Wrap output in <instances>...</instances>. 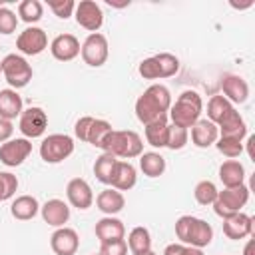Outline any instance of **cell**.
<instances>
[{
	"label": "cell",
	"mask_w": 255,
	"mask_h": 255,
	"mask_svg": "<svg viewBox=\"0 0 255 255\" xmlns=\"http://www.w3.org/2000/svg\"><path fill=\"white\" fill-rule=\"evenodd\" d=\"M163 255H203V251L197 247L183 245V243H169L163 249Z\"/></svg>",
	"instance_id": "41"
},
{
	"label": "cell",
	"mask_w": 255,
	"mask_h": 255,
	"mask_svg": "<svg viewBox=\"0 0 255 255\" xmlns=\"http://www.w3.org/2000/svg\"><path fill=\"white\" fill-rule=\"evenodd\" d=\"M135 183H137L135 167L126 159H118L116 173H114V179H112V187L118 189V191H129Z\"/></svg>",
	"instance_id": "22"
},
{
	"label": "cell",
	"mask_w": 255,
	"mask_h": 255,
	"mask_svg": "<svg viewBox=\"0 0 255 255\" xmlns=\"http://www.w3.org/2000/svg\"><path fill=\"white\" fill-rule=\"evenodd\" d=\"M74 18L78 22V26H82L84 30L88 32H98L104 24V12L100 8L98 2L94 0H82L76 4V10H74Z\"/></svg>",
	"instance_id": "11"
},
{
	"label": "cell",
	"mask_w": 255,
	"mask_h": 255,
	"mask_svg": "<svg viewBox=\"0 0 255 255\" xmlns=\"http://www.w3.org/2000/svg\"><path fill=\"white\" fill-rule=\"evenodd\" d=\"M223 233L225 237L233 239V241H239V239H245L253 233V217L239 211L231 217H225L223 219Z\"/></svg>",
	"instance_id": "16"
},
{
	"label": "cell",
	"mask_w": 255,
	"mask_h": 255,
	"mask_svg": "<svg viewBox=\"0 0 255 255\" xmlns=\"http://www.w3.org/2000/svg\"><path fill=\"white\" fill-rule=\"evenodd\" d=\"M217 191H219V189L215 187L213 181L203 179V181H199V183L195 185L193 197H195V201H197L199 205H213V201H215V197H217Z\"/></svg>",
	"instance_id": "34"
},
{
	"label": "cell",
	"mask_w": 255,
	"mask_h": 255,
	"mask_svg": "<svg viewBox=\"0 0 255 255\" xmlns=\"http://www.w3.org/2000/svg\"><path fill=\"white\" fill-rule=\"evenodd\" d=\"M221 90L223 98L231 104H245L249 98V84L237 74H225L221 78Z\"/></svg>",
	"instance_id": "15"
},
{
	"label": "cell",
	"mask_w": 255,
	"mask_h": 255,
	"mask_svg": "<svg viewBox=\"0 0 255 255\" xmlns=\"http://www.w3.org/2000/svg\"><path fill=\"white\" fill-rule=\"evenodd\" d=\"M18 189V177L10 171H0V201L14 197Z\"/></svg>",
	"instance_id": "37"
},
{
	"label": "cell",
	"mask_w": 255,
	"mask_h": 255,
	"mask_svg": "<svg viewBox=\"0 0 255 255\" xmlns=\"http://www.w3.org/2000/svg\"><path fill=\"white\" fill-rule=\"evenodd\" d=\"M189 141V129H183V128H177V126H171L169 124V129H167V143L165 147L167 149H183Z\"/></svg>",
	"instance_id": "36"
},
{
	"label": "cell",
	"mask_w": 255,
	"mask_h": 255,
	"mask_svg": "<svg viewBox=\"0 0 255 255\" xmlns=\"http://www.w3.org/2000/svg\"><path fill=\"white\" fill-rule=\"evenodd\" d=\"M38 211H40V203L34 195H18L10 205V213L18 221H30L38 215Z\"/></svg>",
	"instance_id": "23"
},
{
	"label": "cell",
	"mask_w": 255,
	"mask_h": 255,
	"mask_svg": "<svg viewBox=\"0 0 255 255\" xmlns=\"http://www.w3.org/2000/svg\"><path fill=\"white\" fill-rule=\"evenodd\" d=\"M151 60H153L155 70H157V80L171 78L179 72V60H177V56H173L169 52L155 54V56H151Z\"/></svg>",
	"instance_id": "32"
},
{
	"label": "cell",
	"mask_w": 255,
	"mask_h": 255,
	"mask_svg": "<svg viewBox=\"0 0 255 255\" xmlns=\"http://www.w3.org/2000/svg\"><path fill=\"white\" fill-rule=\"evenodd\" d=\"M92 122H94V118H92V116H84V118H80V120L76 122V126H74V133H76V137H78L80 141H86Z\"/></svg>",
	"instance_id": "42"
},
{
	"label": "cell",
	"mask_w": 255,
	"mask_h": 255,
	"mask_svg": "<svg viewBox=\"0 0 255 255\" xmlns=\"http://www.w3.org/2000/svg\"><path fill=\"white\" fill-rule=\"evenodd\" d=\"M0 72H2V60H0Z\"/></svg>",
	"instance_id": "46"
},
{
	"label": "cell",
	"mask_w": 255,
	"mask_h": 255,
	"mask_svg": "<svg viewBox=\"0 0 255 255\" xmlns=\"http://www.w3.org/2000/svg\"><path fill=\"white\" fill-rule=\"evenodd\" d=\"M32 153V141L26 137L8 139L0 145V161L6 167H18L26 161V157Z\"/></svg>",
	"instance_id": "10"
},
{
	"label": "cell",
	"mask_w": 255,
	"mask_h": 255,
	"mask_svg": "<svg viewBox=\"0 0 255 255\" xmlns=\"http://www.w3.org/2000/svg\"><path fill=\"white\" fill-rule=\"evenodd\" d=\"M12 133H14V126H12V122L0 118V143L8 141V139L12 137Z\"/></svg>",
	"instance_id": "43"
},
{
	"label": "cell",
	"mask_w": 255,
	"mask_h": 255,
	"mask_svg": "<svg viewBox=\"0 0 255 255\" xmlns=\"http://www.w3.org/2000/svg\"><path fill=\"white\" fill-rule=\"evenodd\" d=\"M2 74L4 80L8 82V86L12 90H20L24 86H28V82L32 80V66L28 64V60L20 54H8L2 60Z\"/></svg>",
	"instance_id": "6"
},
{
	"label": "cell",
	"mask_w": 255,
	"mask_h": 255,
	"mask_svg": "<svg viewBox=\"0 0 255 255\" xmlns=\"http://www.w3.org/2000/svg\"><path fill=\"white\" fill-rule=\"evenodd\" d=\"M247 201H249V187L245 183L237 187H223L221 191H217V197L213 201V211L215 215L225 219L239 213Z\"/></svg>",
	"instance_id": "5"
},
{
	"label": "cell",
	"mask_w": 255,
	"mask_h": 255,
	"mask_svg": "<svg viewBox=\"0 0 255 255\" xmlns=\"http://www.w3.org/2000/svg\"><path fill=\"white\" fill-rule=\"evenodd\" d=\"M50 247L56 255H76L80 247V237L72 227H58L50 237Z\"/></svg>",
	"instance_id": "14"
},
{
	"label": "cell",
	"mask_w": 255,
	"mask_h": 255,
	"mask_svg": "<svg viewBox=\"0 0 255 255\" xmlns=\"http://www.w3.org/2000/svg\"><path fill=\"white\" fill-rule=\"evenodd\" d=\"M48 6L54 12V16H58L62 20H68L76 10V2L74 0H48Z\"/></svg>",
	"instance_id": "38"
},
{
	"label": "cell",
	"mask_w": 255,
	"mask_h": 255,
	"mask_svg": "<svg viewBox=\"0 0 255 255\" xmlns=\"http://www.w3.org/2000/svg\"><path fill=\"white\" fill-rule=\"evenodd\" d=\"M171 108V94L163 84H151L135 100V118L147 126L159 118H165Z\"/></svg>",
	"instance_id": "1"
},
{
	"label": "cell",
	"mask_w": 255,
	"mask_h": 255,
	"mask_svg": "<svg viewBox=\"0 0 255 255\" xmlns=\"http://www.w3.org/2000/svg\"><path fill=\"white\" fill-rule=\"evenodd\" d=\"M80 54H82V60L92 66V68H100L106 64L108 56H110V46H108V38L100 32H94L90 34L84 44L80 46Z\"/></svg>",
	"instance_id": "8"
},
{
	"label": "cell",
	"mask_w": 255,
	"mask_h": 255,
	"mask_svg": "<svg viewBox=\"0 0 255 255\" xmlns=\"http://www.w3.org/2000/svg\"><path fill=\"white\" fill-rule=\"evenodd\" d=\"M219 137V129L215 124H211L209 120H197L193 126H191V143L195 147H209V145H215Z\"/></svg>",
	"instance_id": "20"
},
{
	"label": "cell",
	"mask_w": 255,
	"mask_h": 255,
	"mask_svg": "<svg viewBox=\"0 0 255 255\" xmlns=\"http://www.w3.org/2000/svg\"><path fill=\"white\" fill-rule=\"evenodd\" d=\"M66 197L70 201L72 207H78V209H90L92 203H94V191L90 187V183L82 177H74L68 181L66 185Z\"/></svg>",
	"instance_id": "13"
},
{
	"label": "cell",
	"mask_w": 255,
	"mask_h": 255,
	"mask_svg": "<svg viewBox=\"0 0 255 255\" xmlns=\"http://www.w3.org/2000/svg\"><path fill=\"white\" fill-rule=\"evenodd\" d=\"M18 129L22 131V135L26 139H34L44 135V131L48 129V116L42 108L32 106L28 110H22L20 120H18Z\"/></svg>",
	"instance_id": "9"
},
{
	"label": "cell",
	"mask_w": 255,
	"mask_h": 255,
	"mask_svg": "<svg viewBox=\"0 0 255 255\" xmlns=\"http://www.w3.org/2000/svg\"><path fill=\"white\" fill-rule=\"evenodd\" d=\"M22 114V98L16 90L6 88L0 90V118L12 122L16 118H20Z\"/></svg>",
	"instance_id": "25"
},
{
	"label": "cell",
	"mask_w": 255,
	"mask_h": 255,
	"mask_svg": "<svg viewBox=\"0 0 255 255\" xmlns=\"http://www.w3.org/2000/svg\"><path fill=\"white\" fill-rule=\"evenodd\" d=\"M104 151L112 153L114 157L133 159L143 153V141L133 129H114Z\"/></svg>",
	"instance_id": "4"
},
{
	"label": "cell",
	"mask_w": 255,
	"mask_h": 255,
	"mask_svg": "<svg viewBox=\"0 0 255 255\" xmlns=\"http://www.w3.org/2000/svg\"><path fill=\"white\" fill-rule=\"evenodd\" d=\"M96 237L100 239V243H108V241H118V239H124L126 237V225L122 219L114 217V215H106L102 217L96 227Z\"/></svg>",
	"instance_id": "19"
},
{
	"label": "cell",
	"mask_w": 255,
	"mask_h": 255,
	"mask_svg": "<svg viewBox=\"0 0 255 255\" xmlns=\"http://www.w3.org/2000/svg\"><path fill=\"white\" fill-rule=\"evenodd\" d=\"M128 249L131 251V255H141L151 251V233L147 227L137 225L128 233Z\"/></svg>",
	"instance_id": "26"
},
{
	"label": "cell",
	"mask_w": 255,
	"mask_h": 255,
	"mask_svg": "<svg viewBox=\"0 0 255 255\" xmlns=\"http://www.w3.org/2000/svg\"><path fill=\"white\" fill-rule=\"evenodd\" d=\"M112 131H114V128H112L110 122L94 118V122L90 126V131H88V137H86V143H92L94 147H98V149L104 151V147H106Z\"/></svg>",
	"instance_id": "27"
},
{
	"label": "cell",
	"mask_w": 255,
	"mask_h": 255,
	"mask_svg": "<svg viewBox=\"0 0 255 255\" xmlns=\"http://www.w3.org/2000/svg\"><path fill=\"white\" fill-rule=\"evenodd\" d=\"M235 112V106L229 102V100H225L223 96H213L211 100H209V104H207V118H209V122L211 124H215V126H219L229 114H233Z\"/></svg>",
	"instance_id": "30"
},
{
	"label": "cell",
	"mask_w": 255,
	"mask_h": 255,
	"mask_svg": "<svg viewBox=\"0 0 255 255\" xmlns=\"http://www.w3.org/2000/svg\"><path fill=\"white\" fill-rule=\"evenodd\" d=\"M74 153V139L66 133H50L40 143V157L46 163H60Z\"/></svg>",
	"instance_id": "7"
},
{
	"label": "cell",
	"mask_w": 255,
	"mask_h": 255,
	"mask_svg": "<svg viewBox=\"0 0 255 255\" xmlns=\"http://www.w3.org/2000/svg\"><path fill=\"white\" fill-rule=\"evenodd\" d=\"M40 213H42V219L44 223L52 225V227H64L70 219V207L66 201L62 199H48L42 207H40Z\"/></svg>",
	"instance_id": "18"
},
{
	"label": "cell",
	"mask_w": 255,
	"mask_h": 255,
	"mask_svg": "<svg viewBox=\"0 0 255 255\" xmlns=\"http://www.w3.org/2000/svg\"><path fill=\"white\" fill-rule=\"evenodd\" d=\"M94 255H100V253H94Z\"/></svg>",
	"instance_id": "47"
},
{
	"label": "cell",
	"mask_w": 255,
	"mask_h": 255,
	"mask_svg": "<svg viewBox=\"0 0 255 255\" xmlns=\"http://www.w3.org/2000/svg\"><path fill=\"white\" fill-rule=\"evenodd\" d=\"M16 26H18V16L10 8L2 6L0 8V34L8 36V34H12L16 30Z\"/></svg>",
	"instance_id": "39"
},
{
	"label": "cell",
	"mask_w": 255,
	"mask_h": 255,
	"mask_svg": "<svg viewBox=\"0 0 255 255\" xmlns=\"http://www.w3.org/2000/svg\"><path fill=\"white\" fill-rule=\"evenodd\" d=\"M141 255H155L153 251H147V253H141Z\"/></svg>",
	"instance_id": "45"
},
{
	"label": "cell",
	"mask_w": 255,
	"mask_h": 255,
	"mask_svg": "<svg viewBox=\"0 0 255 255\" xmlns=\"http://www.w3.org/2000/svg\"><path fill=\"white\" fill-rule=\"evenodd\" d=\"M139 169L147 177H159L165 171V157L157 151H143L139 155Z\"/></svg>",
	"instance_id": "29"
},
{
	"label": "cell",
	"mask_w": 255,
	"mask_h": 255,
	"mask_svg": "<svg viewBox=\"0 0 255 255\" xmlns=\"http://www.w3.org/2000/svg\"><path fill=\"white\" fill-rule=\"evenodd\" d=\"M215 147L221 155L229 157V159H235L243 153V139H237V137H217L215 141Z\"/></svg>",
	"instance_id": "35"
},
{
	"label": "cell",
	"mask_w": 255,
	"mask_h": 255,
	"mask_svg": "<svg viewBox=\"0 0 255 255\" xmlns=\"http://www.w3.org/2000/svg\"><path fill=\"white\" fill-rule=\"evenodd\" d=\"M167 129H169V122H167V116L165 118H159L151 124L145 126V141L151 145V147H165L167 143Z\"/></svg>",
	"instance_id": "28"
},
{
	"label": "cell",
	"mask_w": 255,
	"mask_h": 255,
	"mask_svg": "<svg viewBox=\"0 0 255 255\" xmlns=\"http://www.w3.org/2000/svg\"><path fill=\"white\" fill-rule=\"evenodd\" d=\"M50 52L56 60L70 62L80 54V40L74 34H58L50 44Z\"/></svg>",
	"instance_id": "17"
},
{
	"label": "cell",
	"mask_w": 255,
	"mask_h": 255,
	"mask_svg": "<svg viewBox=\"0 0 255 255\" xmlns=\"http://www.w3.org/2000/svg\"><path fill=\"white\" fill-rule=\"evenodd\" d=\"M18 16L26 24H36L44 16V6L40 0H22L18 4Z\"/></svg>",
	"instance_id": "33"
},
{
	"label": "cell",
	"mask_w": 255,
	"mask_h": 255,
	"mask_svg": "<svg viewBox=\"0 0 255 255\" xmlns=\"http://www.w3.org/2000/svg\"><path fill=\"white\" fill-rule=\"evenodd\" d=\"M16 48L24 56H38L48 48V36L38 26H28L16 38Z\"/></svg>",
	"instance_id": "12"
},
{
	"label": "cell",
	"mask_w": 255,
	"mask_h": 255,
	"mask_svg": "<svg viewBox=\"0 0 255 255\" xmlns=\"http://www.w3.org/2000/svg\"><path fill=\"white\" fill-rule=\"evenodd\" d=\"M219 179L223 187H237L245 183V167L237 159H227L219 165Z\"/></svg>",
	"instance_id": "24"
},
{
	"label": "cell",
	"mask_w": 255,
	"mask_h": 255,
	"mask_svg": "<svg viewBox=\"0 0 255 255\" xmlns=\"http://www.w3.org/2000/svg\"><path fill=\"white\" fill-rule=\"evenodd\" d=\"M201 112H203L201 96L193 90H185L177 96L175 104H171V108L167 112V120H171V126L189 129L199 120Z\"/></svg>",
	"instance_id": "3"
},
{
	"label": "cell",
	"mask_w": 255,
	"mask_h": 255,
	"mask_svg": "<svg viewBox=\"0 0 255 255\" xmlns=\"http://www.w3.org/2000/svg\"><path fill=\"white\" fill-rule=\"evenodd\" d=\"M96 205L104 215H116L126 207V197L122 191H118L114 187H106L98 193Z\"/></svg>",
	"instance_id": "21"
},
{
	"label": "cell",
	"mask_w": 255,
	"mask_h": 255,
	"mask_svg": "<svg viewBox=\"0 0 255 255\" xmlns=\"http://www.w3.org/2000/svg\"><path fill=\"white\" fill-rule=\"evenodd\" d=\"M116 165H118V157H114L112 153H102L96 163H94V175L98 181L106 183V185H112V179H114V173H116Z\"/></svg>",
	"instance_id": "31"
},
{
	"label": "cell",
	"mask_w": 255,
	"mask_h": 255,
	"mask_svg": "<svg viewBox=\"0 0 255 255\" xmlns=\"http://www.w3.org/2000/svg\"><path fill=\"white\" fill-rule=\"evenodd\" d=\"M128 243L126 239H118V241H108V243H100V255H128Z\"/></svg>",
	"instance_id": "40"
},
{
	"label": "cell",
	"mask_w": 255,
	"mask_h": 255,
	"mask_svg": "<svg viewBox=\"0 0 255 255\" xmlns=\"http://www.w3.org/2000/svg\"><path fill=\"white\" fill-rule=\"evenodd\" d=\"M175 235H177L179 243L203 249L213 241V227L201 217L181 215L175 221Z\"/></svg>",
	"instance_id": "2"
},
{
	"label": "cell",
	"mask_w": 255,
	"mask_h": 255,
	"mask_svg": "<svg viewBox=\"0 0 255 255\" xmlns=\"http://www.w3.org/2000/svg\"><path fill=\"white\" fill-rule=\"evenodd\" d=\"M253 245H255L253 239H249L247 245H245V249H243V255H255V253H253Z\"/></svg>",
	"instance_id": "44"
}]
</instances>
